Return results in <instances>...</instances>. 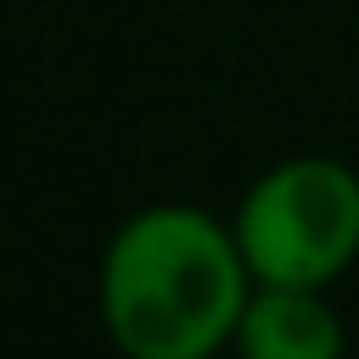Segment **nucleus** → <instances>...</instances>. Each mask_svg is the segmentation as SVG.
I'll list each match as a JSON object with an SVG mask.
<instances>
[{
	"instance_id": "obj_1",
	"label": "nucleus",
	"mask_w": 359,
	"mask_h": 359,
	"mask_svg": "<svg viewBox=\"0 0 359 359\" xmlns=\"http://www.w3.org/2000/svg\"><path fill=\"white\" fill-rule=\"evenodd\" d=\"M236 230L196 202L129 213L95 275L107 342L123 359H219L252 297Z\"/></svg>"
},
{
	"instance_id": "obj_2",
	"label": "nucleus",
	"mask_w": 359,
	"mask_h": 359,
	"mask_svg": "<svg viewBox=\"0 0 359 359\" xmlns=\"http://www.w3.org/2000/svg\"><path fill=\"white\" fill-rule=\"evenodd\" d=\"M230 230L258 286L325 292L359 264V174L320 151L286 157L241 191Z\"/></svg>"
},
{
	"instance_id": "obj_3",
	"label": "nucleus",
	"mask_w": 359,
	"mask_h": 359,
	"mask_svg": "<svg viewBox=\"0 0 359 359\" xmlns=\"http://www.w3.org/2000/svg\"><path fill=\"white\" fill-rule=\"evenodd\" d=\"M230 348L236 359H342L348 331L320 286H252Z\"/></svg>"
}]
</instances>
